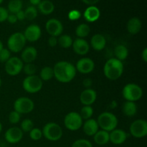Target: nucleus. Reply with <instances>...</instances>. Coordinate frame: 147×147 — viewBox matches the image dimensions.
Instances as JSON below:
<instances>
[{
	"instance_id": "nucleus-23",
	"label": "nucleus",
	"mask_w": 147,
	"mask_h": 147,
	"mask_svg": "<svg viewBox=\"0 0 147 147\" xmlns=\"http://www.w3.org/2000/svg\"><path fill=\"white\" fill-rule=\"evenodd\" d=\"M142 21L138 17H132L131 19H130L128 21L127 26H126L128 32L133 35L138 34L142 30Z\"/></svg>"
},
{
	"instance_id": "nucleus-35",
	"label": "nucleus",
	"mask_w": 147,
	"mask_h": 147,
	"mask_svg": "<svg viewBox=\"0 0 147 147\" xmlns=\"http://www.w3.org/2000/svg\"><path fill=\"white\" fill-rule=\"evenodd\" d=\"M22 70L27 76H34L37 71V67L32 63H26V65L23 66Z\"/></svg>"
},
{
	"instance_id": "nucleus-51",
	"label": "nucleus",
	"mask_w": 147,
	"mask_h": 147,
	"mask_svg": "<svg viewBox=\"0 0 147 147\" xmlns=\"http://www.w3.org/2000/svg\"><path fill=\"white\" fill-rule=\"evenodd\" d=\"M1 131H2V124H1V122H0V133L1 132Z\"/></svg>"
},
{
	"instance_id": "nucleus-30",
	"label": "nucleus",
	"mask_w": 147,
	"mask_h": 147,
	"mask_svg": "<svg viewBox=\"0 0 147 147\" xmlns=\"http://www.w3.org/2000/svg\"><path fill=\"white\" fill-rule=\"evenodd\" d=\"M73 39L70 35L63 34L57 39V44L63 48H69L73 45Z\"/></svg>"
},
{
	"instance_id": "nucleus-24",
	"label": "nucleus",
	"mask_w": 147,
	"mask_h": 147,
	"mask_svg": "<svg viewBox=\"0 0 147 147\" xmlns=\"http://www.w3.org/2000/svg\"><path fill=\"white\" fill-rule=\"evenodd\" d=\"M93 140L98 145H105L109 143V132L103 130L98 131L96 134L93 136Z\"/></svg>"
},
{
	"instance_id": "nucleus-34",
	"label": "nucleus",
	"mask_w": 147,
	"mask_h": 147,
	"mask_svg": "<svg viewBox=\"0 0 147 147\" xmlns=\"http://www.w3.org/2000/svg\"><path fill=\"white\" fill-rule=\"evenodd\" d=\"M34 127V123L32 121L29 119L23 120L21 123V130L23 132H30Z\"/></svg>"
},
{
	"instance_id": "nucleus-7",
	"label": "nucleus",
	"mask_w": 147,
	"mask_h": 147,
	"mask_svg": "<svg viewBox=\"0 0 147 147\" xmlns=\"http://www.w3.org/2000/svg\"><path fill=\"white\" fill-rule=\"evenodd\" d=\"M42 82L40 78L35 75L27 76L23 80L22 87L29 93H38L42 88Z\"/></svg>"
},
{
	"instance_id": "nucleus-1",
	"label": "nucleus",
	"mask_w": 147,
	"mask_h": 147,
	"mask_svg": "<svg viewBox=\"0 0 147 147\" xmlns=\"http://www.w3.org/2000/svg\"><path fill=\"white\" fill-rule=\"evenodd\" d=\"M53 71L57 80L60 83H67L74 79L77 70L72 63L67 61H60L55 65Z\"/></svg>"
},
{
	"instance_id": "nucleus-11",
	"label": "nucleus",
	"mask_w": 147,
	"mask_h": 147,
	"mask_svg": "<svg viewBox=\"0 0 147 147\" xmlns=\"http://www.w3.org/2000/svg\"><path fill=\"white\" fill-rule=\"evenodd\" d=\"M23 62L17 57H11L5 63L4 68L6 73L11 76H15L20 74L23 68Z\"/></svg>"
},
{
	"instance_id": "nucleus-16",
	"label": "nucleus",
	"mask_w": 147,
	"mask_h": 147,
	"mask_svg": "<svg viewBox=\"0 0 147 147\" xmlns=\"http://www.w3.org/2000/svg\"><path fill=\"white\" fill-rule=\"evenodd\" d=\"M73 49L76 54L79 55H85L90 50V45L86 40L83 38H77L73 42Z\"/></svg>"
},
{
	"instance_id": "nucleus-37",
	"label": "nucleus",
	"mask_w": 147,
	"mask_h": 147,
	"mask_svg": "<svg viewBox=\"0 0 147 147\" xmlns=\"http://www.w3.org/2000/svg\"><path fill=\"white\" fill-rule=\"evenodd\" d=\"M72 147H93L91 142L87 139H78L72 144Z\"/></svg>"
},
{
	"instance_id": "nucleus-40",
	"label": "nucleus",
	"mask_w": 147,
	"mask_h": 147,
	"mask_svg": "<svg viewBox=\"0 0 147 147\" xmlns=\"http://www.w3.org/2000/svg\"><path fill=\"white\" fill-rule=\"evenodd\" d=\"M80 16H81V14H80V12L78 10H71V11L68 13L69 20H73V21L78 20L80 17Z\"/></svg>"
},
{
	"instance_id": "nucleus-21",
	"label": "nucleus",
	"mask_w": 147,
	"mask_h": 147,
	"mask_svg": "<svg viewBox=\"0 0 147 147\" xmlns=\"http://www.w3.org/2000/svg\"><path fill=\"white\" fill-rule=\"evenodd\" d=\"M106 39L103 34H96L91 37L90 40V45L93 50L96 51H100L103 50L106 47Z\"/></svg>"
},
{
	"instance_id": "nucleus-14",
	"label": "nucleus",
	"mask_w": 147,
	"mask_h": 147,
	"mask_svg": "<svg viewBox=\"0 0 147 147\" xmlns=\"http://www.w3.org/2000/svg\"><path fill=\"white\" fill-rule=\"evenodd\" d=\"M23 137V131L20 128L11 127L7 129L4 134L5 140L9 144H17L22 140Z\"/></svg>"
},
{
	"instance_id": "nucleus-39",
	"label": "nucleus",
	"mask_w": 147,
	"mask_h": 147,
	"mask_svg": "<svg viewBox=\"0 0 147 147\" xmlns=\"http://www.w3.org/2000/svg\"><path fill=\"white\" fill-rule=\"evenodd\" d=\"M10 56H11V53L9 50L7 48H3L0 51V62L5 63L11 57Z\"/></svg>"
},
{
	"instance_id": "nucleus-18",
	"label": "nucleus",
	"mask_w": 147,
	"mask_h": 147,
	"mask_svg": "<svg viewBox=\"0 0 147 147\" xmlns=\"http://www.w3.org/2000/svg\"><path fill=\"white\" fill-rule=\"evenodd\" d=\"M127 139V134L122 129H115L109 133V141L113 144H122Z\"/></svg>"
},
{
	"instance_id": "nucleus-26",
	"label": "nucleus",
	"mask_w": 147,
	"mask_h": 147,
	"mask_svg": "<svg viewBox=\"0 0 147 147\" xmlns=\"http://www.w3.org/2000/svg\"><path fill=\"white\" fill-rule=\"evenodd\" d=\"M38 9L40 12L45 15H48L53 12L55 9V6L51 1L44 0L40 1L38 4Z\"/></svg>"
},
{
	"instance_id": "nucleus-3",
	"label": "nucleus",
	"mask_w": 147,
	"mask_h": 147,
	"mask_svg": "<svg viewBox=\"0 0 147 147\" xmlns=\"http://www.w3.org/2000/svg\"><path fill=\"white\" fill-rule=\"evenodd\" d=\"M97 123L101 130L109 132L117 127L119 121L117 117L111 112H103L98 117Z\"/></svg>"
},
{
	"instance_id": "nucleus-45",
	"label": "nucleus",
	"mask_w": 147,
	"mask_h": 147,
	"mask_svg": "<svg viewBox=\"0 0 147 147\" xmlns=\"http://www.w3.org/2000/svg\"><path fill=\"white\" fill-rule=\"evenodd\" d=\"M16 17H17V20L19 21H23V20L25 19V16H24V12L22 10H20V11H18L17 13L15 14Z\"/></svg>"
},
{
	"instance_id": "nucleus-36",
	"label": "nucleus",
	"mask_w": 147,
	"mask_h": 147,
	"mask_svg": "<svg viewBox=\"0 0 147 147\" xmlns=\"http://www.w3.org/2000/svg\"><path fill=\"white\" fill-rule=\"evenodd\" d=\"M30 139L34 141H38L41 139L42 137V130L37 128H33L30 131Z\"/></svg>"
},
{
	"instance_id": "nucleus-43",
	"label": "nucleus",
	"mask_w": 147,
	"mask_h": 147,
	"mask_svg": "<svg viewBox=\"0 0 147 147\" xmlns=\"http://www.w3.org/2000/svg\"><path fill=\"white\" fill-rule=\"evenodd\" d=\"M83 86H84L85 88H86V89L90 88V87H91L92 85H93V81H92V80L90 78H86L83 80Z\"/></svg>"
},
{
	"instance_id": "nucleus-28",
	"label": "nucleus",
	"mask_w": 147,
	"mask_h": 147,
	"mask_svg": "<svg viewBox=\"0 0 147 147\" xmlns=\"http://www.w3.org/2000/svg\"><path fill=\"white\" fill-rule=\"evenodd\" d=\"M90 28L87 24H80L76 27V34L78 38H84L90 34Z\"/></svg>"
},
{
	"instance_id": "nucleus-15",
	"label": "nucleus",
	"mask_w": 147,
	"mask_h": 147,
	"mask_svg": "<svg viewBox=\"0 0 147 147\" xmlns=\"http://www.w3.org/2000/svg\"><path fill=\"white\" fill-rule=\"evenodd\" d=\"M42 31L40 26L37 24H30L26 28L24 32L23 33L26 40L29 42H36L41 37Z\"/></svg>"
},
{
	"instance_id": "nucleus-42",
	"label": "nucleus",
	"mask_w": 147,
	"mask_h": 147,
	"mask_svg": "<svg viewBox=\"0 0 147 147\" xmlns=\"http://www.w3.org/2000/svg\"><path fill=\"white\" fill-rule=\"evenodd\" d=\"M47 43H48V45L51 47H55L57 45V38L55 37H53L51 36L50 37H49L48 41H47Z\"/></svg>"
},
{
	"instance_id": "nucleus-13",
	"label": "nucleus",
	"mask_w": 147,
	"mask_h": 147,
	"mask_svg": "<svg viewBox=\"0 0 147 147\" xmlns=\"http://www.w3.org/2000/svg\"><path fill=\"white\" fill-rule=\"evenodd\" d=\"M95 68V63L93 60L88 57H83L80 59L76 63V70L83 74H88L91 73Z\"/></svg>"
},
{
	"instance_id": "nucleus-41",
	"label": "nucleus",
	"mask_w": 147,
	"mask_h": 147,
	"mask_svg": "<svg viewBox=\"0 0 147 147\" xmlns=\"http://www.w3.org/2000/svg\"><path fill=\"white\" fill-rule=\"evenodd\" d=\"M9 16L8 10L2 7H0V23L6 21Z\"/></svg>"
},
{
	"instance_id": "nucleus-17",
	"label": "nucleus",
	"mask_w": 147,
	"mask_h": 147,
	"mask_svg": "<svg viewBox=\"0 0 147 147\" xmlns=\"http://www.w3.org/2000/svg\"><path fill=\"white\" fill-rule=\"evenodd\" d=\"M97 98V93L92 88H88L83 90L80 96V100L84 106H91Z\"/></svg>"
},
{
	"instance_id": "nucleus-25",
	"label": "nucleus",
	"mask_w": 147,
	"mask_h": 147,
	"mask_svg": "<svg viewBox=\"0 0 147 147\" xmlns=\"http://www.w3.org/2000/svg\"><path fill=\"white\" fill-rule=\"evenodd\" d=\"M122 111L125 116L132 117L137 112V106L134 102L126 101L122 106Z\"/></svg>"
},
{
	"instance_id": "nucleus-47",
	"label": "nucleus",
	"mask_w": 147,
	"mask_h": 147,
	"mask_svg": "<svg viewBox=\"0 0 147 147\" xmlns=\"http://www.w3.org/2000/svg\"><path fill=\"white\" fill-rule=\"evenodd\" d=\"M142 58L143 59L144 62V63H146L147 62V48L144 49V50L142 53Z\"/></svg>"
},
{
	"instance_id": "nucleus-4",
	"label": "nucleus",
	"mask_w": 147,
	"mask_h": 147,
	"mask_svg": "<svg viewBox=\"0 0 147 147\" xmlns=\"http://www.w3.org/2000/svg\"><path fill=\"white\" fill-rule=\"evenodd\" d=\"M42 136L46 139L51 142H56L60 140L63 136V129L60 126L54 122H50L45 124L43 127Z\"/></svg>"
},
{
	"instance_id": "nucleus-32",
	"label": "nucleus",
	"mask_w": 147,
	"mask_h": 147,
	"mask_svg": "<svg viewBox=\"0 0 147 147\" xmlns=\"http://www.w3.org/2000/svg\"><path fill=\"white\" fill-rule=\"evenodd\" d=\"M93 114V109L90 106H84L80 110V116L82 119L88 120L89 119H91V116Z\"/></svg>"
},
{
	"instance_id": "nucleus-12",
	"label": "nucleus",
	"mask_w": 147,
	"mask_h": 147,
	"mask_svg": "<svg viewBox=\"0 0 147 147\" xmlns=\"http://www.w3.org/2000/svg\"><path fill=\"white\" fill-rule=\"evenodd\" d=\"M46 31L50 36L53 37H58L63 33V26L61 22L57 19H50L46 22L45 24Z\"/></svg>"
},
{
	"instance_id": "nucleus-2",
	"label": "nucleus",
	"mask_w": 147,
	"mask_h": 147,
	"mask_svg": "<svg viewBox=\"0 0 147 147\" xmlns=\"http://www.w3.org/2000/svg\"><path fill=\"white\" fill-rule=\"evenodd\" d=\"M123 73V64L116 58H110L106 61L103 67V73L109 80H116Z\"/></svg>"
},
{
	"instance_id": "nucleus-20",
	"label": "nucleus",
	"mask_w": 147,
	"mask_h": 147,
	"mask_svg": "<svg viewBox=\"0 0 147 147\" xmlns=\"http://www.w3.org/2000/svg\"><path fill=\"white\" fill-rule=\"evenodd\" d=\"M37 56V50L34 47H27L22 50L21 55L22 61L26 63H32Z\"/></svg>"
},
{
	"instance_id": "nucleus-52",
	"label": "nucleus",
	"mask_w": 147,
	"mask_h": 147,
	"mask_svg": "<svg viewBox=\"0 0 147 147\" xmlns=\"http://www.w3.org/2000/svg\"><path fill=\"white\" fill-rule=\"evenodd\" d=\"M1 78H0V87H1Z\"/></svg>"
},
{
	"instance_id": "nucleus-46",
	"label": "nucleus",
	"mask_w": 147,
	"mask_h": 147,
	"mask_svg": "<svg viewBox=\"0 0 147 147\" xmlns=\"http://www.w3.org/2000/svg\"><path fill=\"white\" fill-rule=\"evenodd\" d=\"M85 4H88V5L90 6H93L94 4H97L99 1V0H82Z\"/></svg>"
},
{
	"instance_id": "nucleus-5",
	"label": "nucleus",
	"mask_w": 147,
	"mask_h": 147,
	"mask_svg": "<svg viewBox=\"0 0 147 147\" xmlns=\"http://www.w3.org/2000/svg\"><path fill=\"white\" fill-rule=\"evenodd\" d=\"M122 95L126 101L135 102L142 98L143 96V90L139 85L135 83H128L123 87Z\"/></svg>"
},
{
	"instance_id": "nucleus-44",
	"label": "nucleus",
	"mask_w": 147,
	"mask_h": 147,
	"mask_svg": "<svg viewBox=\"0 0 147 147\" xmlns=\"http://www.w3.org/2000/svg\"><path fill=\"white\" fill-rule=\"evenodd\" d=\"M7 20L9 22L11 23V24H14V23H16L17 21H18L17 19V17H16L15 14H9Z\"/></svg>"
},
{
	"instance_id": "nucleus-6",
	"label": "nucleus",
	"mask_w": 147,
	"mask_h": 147,
	"mask_svg": "<svg viewBox=\"0 0 147 147\" xmlns=\"http://www.w3.org/2000/svg\"><path fill=\"white\" fill-rule=\"evenodd\" d=\"M25 37L23 33L15 32L9 36L7 40V47L9 51L19 53L22 51L26 44Z\"/></svg>"
},
{
	"instance_id": "nucleus-31",
	"label": "nucleus",
	"mask_w": 147,
	"mask_h": 147,
	"mask_svg": "<svg viewBox=\"0 0 147 147\" xmlns=\"http://www.w3.org/2000/svg\"><path fill=\"white\" fill-rule=\"evenodd\" d=\"M22 8V0H11L8 4V11L15 14Z\"/></svg>"
},
{
	"instance_id": "nucleus-50",
	"label": "nucleus",
	"mask_w": 147,
	"mask_h": 147,
	"mask_svg": "<svg viewBox=\"0 0 147 147\" xmlns=\"http://www.w3.org/2000/svg\"><path fill=\"white\" fill-rule=\"evenodd\" d=\"M3 48H4V47H3V43H2V42L0 40V51H1Z\"/></svg>"
},
{
	"instance_id": "nucleus-27",
	"label": "nucleus",
	"mask_w": 147,
	"mask_h": 147,
	"mask_svg": "<svg viewBox=\"0 0 147 147\" xmlns=\"http://www.w3.org/2000/svg\"><path fill=\"white\" fill-rule=\"evenodd\" d=\"M114 55L116 59L122 62V60H126L129 56V50L126 46L119 45L114 48Z\"/></svg>"
},
{
	"instance_id": "nucleus-9",
	"label": "nucleus",
	"mask_w": 147,
	"mask_h": 147,
	"mask_svg": "<svg viewBox=\"0 0 147 147\" xmlns=\"http://www.w3.org/2000/svg\"><path fill=\"white\" fill-rule=\"evenodd\" d=\"M34 108L32 100L27 97H20L14 103V109L20 114L29 113L33 111Z\"/></svg>"
},
{
	"instance_id": "nucleus-48",
	"label": "nucleus",
	"mask_w": 147,
	"mask_h": 147,
	"mask_svg": "<svg viewBox=\"0 0 147 147\" xmlns=\"http://www.w3.org/2000/svg\"><path fill=\"white\" fill-rule=\"evenodd\" d=\"M40 1H41V0H30V2L34 6L38 5L40 3Z\"/></svg>"
},
{
	"instance_id": "nucleus-49",
	"label": "nucleus",
	"mask_w": 147,
	"mask_h": 147,
	"mask_svg": "<svg viewBox=\"0 0 147 147\" xmlns=\"http://www.w3.org/2000/svg\"><path fill=\"white\" fill-rule=\"evenodd\" d=\"M116 106H117V103H116V101H115V100H113V101L110 103L111 109H114L115 108H116Z\"/></svg>"
},
{
	"instance_id": "nucleus-8",
	"label": "nucleus",
	"mask_w": 147,
	"mask_h": 147,
	"mask_svg": "<svg viewBox=\"0 0 147 147\" xmlns=\"http://www.w3.org/2000/svg\"><path fill=\"white\" fill-rule=\"evenodd\" d=\"M83 121L80 113L77 112H70L65 117L64 124L68 130L75 131L82 127Z\"/></svg>"
},
{
	"instance_id": "nucleus-29",
	"label": "nucleus",
	"mask_w": 147,
	"mask_h": 147,
	"mask_svg": "<svg viewBox=\"0 0 147 147\" xmlns=\"http://www.w3.org/2000/svg\"><path fill=\"white\" fill-rule=\"evenodd\" d=\"M54 77L53 68L49 66H45L42 68L40 73V78L42 81H48Z\"/></svg>"
},
{
	"instance_id": "nucleus-19",
	"label": "nucleus",
	"mask_w": 147,
	"mask_h": 147,
	"mask_svg": "<svg viewBox=\"0 0 147 147\" xmlns=\"http://www.w3.org/2000/svg\"><path fill=\"white\" fill-rule=\"evenodd\" d=\"M82 126H83L84 133L89 136H94L96 132L98 131L99 128L97 121L93 119H89L88 120H86Z\"/></svg>"
},
{
	"instance_id": "nucleus-53",
	"label": "nucleus",
	"mask_w": 147,
	"mask_h": 147,
	"mask_svg": "<svg viewBox=\"0 0 147 147\" xmlns=\"http://www.w3.org/2000/svg\"><path fill=\"white\" fill-rule=\"evenodd\" d=\"M3 1H4V0H0V4H1V2H2Z\"/></svg>"
},
{
	"instance_id": "nucleus-22",
	"label": "nucleus",
	"mask_w": 147,
	"mask_h": 147,
	"mask_svg": "<svg viewBox=\"0 0 147 147\" xmlns=\"http://www.w3.org/2000/svg\"><path fill=\"white\" fill-rule=\"evenodd\" d=\"M84 18L88 22H94L97 21L100 15V10L95 6H90L84 11Z\"/></svg>"
},
{
	"instance_id": "nucleus-33",
	"label": "nucleus",
	"mask_w": 147,
	"mask_h": 147,
	"mask_svg": "<svg viewBox=\"0 0 147 147\" xmlns=\"http://www.w3.org/2000/svg\"><path fill=\"white\" fill-rule=\"evenodd\" d=\"M24 12L25 19L30 20V21L34 20L37 16V9L34 6H30V7H27L25 11H24Z\"/></svg>"
},
{
	"instance_id": "nucleus-38",
	"label": "nucleus",
	"mask_w": 147,
	"mask_h": 147,
	"mask_svg": "<svg viewBox=\"0 0 147 147\" xmlns=\"http://www.w3.org/2000/svg\"><path fill=\"white\" fill-rule=\"evenodd\" d=\"M20 119H21V114L15 111H11L9 115V121L11 124H17V123L20 122Z\"/></svg>"
},
{
	"instance_id": "nucleus-10",
	"label": "nucleus",
	"mask_w": 147,
	"mask_h": 147,
	"mask_svg": "<svg viewBox=\"0 0 147 147\" xmlns=\"http://www.w3.org/2000/svg\"><path fill=\"white\" fill-rule=\"evenodd\" d=\"M130 133L134 137L141 139L147 135V122L144 119H137L131 124Z\"/></svg>"
}]
</instances>
